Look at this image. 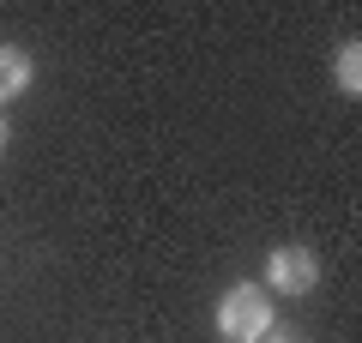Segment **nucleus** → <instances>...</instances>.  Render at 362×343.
<instances>
[{
    "label": "nucleus",
    "mask_w": 362,
    "mask_h": 343,
    "mask_svg": "<svg viewBox=\"0 0 362 343\" xmlns=\"http://www.w3.org/2000/svg\"><path fill=\"white\" fill-rule=\"evenodd\" d=\"M272 325H278L272 319V295L259 283H235V289L218 295V337L223 343H259Z\"/></svg>",
    "instance_id": "f257e3e1"
},
{
    "label": "nucleus",
    "mask_w": 362,
    "mask_h": 343,
    "mask_svg": "<svg viewBox=\"0 0 362 343\" xmlns=\"http://www.w3.org/2000/svg\"><path fill=\"white\" fill-rule=\"evenodd\" d=\"M338 90H344V97H362V42L356 37L338 49Z\"/></svg>",
    "instance_id": "20e7f679"
},
{
    "label": "nucleus",
    "mask_w": 362,
    "mask_h": 343,
    "mask_svg": "<svg viewBox=\"0 0 362 343\" xmlns=\"http://www.w3.org/2000/svg\"><path fill=\"white\" fill-rule=\"evenodd\" d=\"M25 90H30V54L6 42L0 49V102H18Z\"/></svg>",
    "instance_id": "7ed1b4c3"
},
{
    "label": "nucleus",
    "mask_w": 362,
    "mask_h": 343,
    "mask_svg": "<svg viewBox=\"0 0 362 343\" xmlns=\"http://www.w3.org/2000/svg\"><path fill=\"white\" fill-rule=\"evenodd\" d=\"M259 343H290V337H284V331H278V325H272V331H266V337H259Z\"/></svg>",
    "instance_id": "39448f33"
},
{
    "label": "nucleus",
    "mask_w": 362,
    "mask_h": 343,
    "mask_svg": "<svg viewBox=\"0 0 362 343\" xmlns=\"http://www.w3.org/2000/svg\"><path fill=\"white\" fill-rule=\"evenodd\" d=\"M0 151H6V121H0Z\"/></svg>",
    "instance_id": "423d86ee"
},
{
    "label": "nucleus",
    "mask_w": 362,
    "mask_h": 343,
    "mask_svg": "<svg viewBox=\"0 0 362 343\" xmlns=\"http://www.w3.org/2000/svg\"><path fill=\"white\" fill-rule=\"evenodd\" d=\"M314 283H320V259H314L308 247H272V259H266V289H278V295H308Z\"/></svg>",
    "instance_id": "f03ea898"
}]
</instances>
